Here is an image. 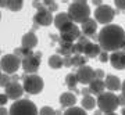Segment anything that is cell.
Instances as JSON below:
<instances>
[{"instance_id":"cell-37","label":"cell","mask_w":125,"mask_h":115,"mask_svg":"<svg viewBox=\"0 0 125 115\" xmlns=\"http://www.w3.org/2000/svg\"><path fill=\"white\" fill-rule=\"evenodd\" d=\"M118 97V105H122L125 107V97L122 96V94H120V96H117Z\"/></svg>"},{"instance_id":"cell-47","label":"cell","mask_w":125,"mask_h":115,"mask_svg":"<svg viewBox=\"0 0 125 115\" xmlns=\"http://www.w3.org/2000/svg\"><path fill=\"white\" fill-rule=\"evenodd\" d=\"M104 115H118V114H115V112H108V114H104Z\"/></svg>"},{"instance_id":"cell-36","label":"cell","mask_w":125,"mask_h":115,"mask_svg":"<svg viewBox=\"0 0 125 115\" xmlns=\"http://www.w3.org/2000/svg\"><path fill=\"white\" fill-rule=\"evenodd\" d=\"M94 75H96V79H102L104 78V71L103 69H94Z\"/></svg>"},{"instance_id":"cell-27","label":"cell","mask_w":125,"mask_h":115,"mask_svg":"<svg viewBox=\"0 0 125 115\" xmlns=\"http://www.w3.org/2000/svg\"><path fill=\"white\" fill-rule=\"evenodd\" d=\"M62 115H88L86 114V111L82 108V107H70L67 110L62 112Z\"/></svg>"},{"instance_id":"cell-1","label":"cell","mask_w":125,"mask_h":115,"mask_svg":"<svg viewBox=\"0 0 125 115\" xmlns=\"http://www.w3.org/2000/svg\"><path fill=\"white\" fill-rule=\"evenodd\" d=\"M97 42L102 51H118L125 43V31L120 25H104L97 35Z\"/></svg>"},{"instance_id":"cell-50","label":"cell","mask_w":125,"mask_h":115,"mask_svg":"<svg viewBox=\"0 0 125 115\" xmlns=\"http://www.w3.org/2000/svg\"><path fill=\"white\" fill-rule=\"evenodd\" d=\"M0 19H1V13H0Z\"/></svg>"},{"instance_id":"cell-12","label":"cell","mask_w":125,"mask_h":115,"mask_svg":"<svg viewBox=\"0 0 125 115\" xmlns=\"http://www.w3.org/2000/svg\"><path fill=\"white\" fill-rule=\"evenodd\" d=\"M79 36H81V29L76 27L75 24L72 27L60 32V40L61 42H68V43H74L75 40H78Z\"/></svg>"},{"instance_id":"cell-8","label":"cell","mask_w":125,"mask_h":115,"mask_svg":"<svg viewBox=\"0 0 125 115\" xmlns=\"http://www.w3.org/2000/svg\"><path fill=\"white\" fill-rule=\"evenodd\" d=\"M114 15H115V10L108 4H102L94 10V21L97 24L110 25V22L114 19Z\"/></svg>"},{"instance_id":"cell-7","label":"cell","mask_w":125,"mask_h":115,"mask_svg":"<svg viewBox=\"0 0 125 115\" xmlns=\"http://www.w3.org/2000/svg\"><path fill=\"white\" fill-rule=\"evenodd\" d=\"M20 67H21V58H18L14 54H6L0 58V68L3 74H7V75L17 74Z\"/></svg>"},{"instance_id":"cell-44","label":"cell","mask_w":125,"mask_h":115,"mask_svg":"<svg viewBox=\"0 0 125 115\" xmlns=\"http://www.w3.org/2000/svg\"><path fill=\"white\" fill-rule=\"evenodd\" d=\"M56 115H62V112L60 110H57V111H56Z\"/></svg>"},{"instance_id":"cell-25","label":"cell","mask_w":125,"mask_h":115,"mask_svg":"<svg viewBox=\"0 0 125 115\" xmlns=\"http://www.w3.org/2000/svg\"><path fill=\"white\" fill-rule=\"evenodd\" d=\"M86 61H88V58L83 54H74L72 56V67H76V68L83 67L86 65Z\"/></svg>"},{"instance_id":"cell-35","label":"cell","mask_w":125,"mask_h":115,"mask_svg":"<svg viewBox=\"0 0 125 115\" xmlns=\"http://www.w3.org/2000/svg\"><path fill=\"white\" fill-rule=\"evenodd\" d=\"M7 101H9V97H7L4 93H1L0 94V107H4L6 104H7Z\"/></svg>"},{"instance_id":"cell-40","label":"cell","mask_w":125,"mask_h":115,"mask_svg":"<svg viewBox=\"0 0 125 115\" xmlns=\"http://www.w3.org/2000/svg\"><path fill=\"white\" fill-rule=\"evenodd\" d=\"M0 115H9V110H6V107H0Z\"/></svg>"},{"instance_id":"cell-29","label":"cell","mask_w":125,"mask_h":115,"mask_svg":"<svg viewBox=\"0 0 125 115\" xmlns=\"http://www.w3.org/2000/svg\"><path fill=\"white\" fill-rule=\"evenodd\" d=\"M38 115H56V110H53V108L49 107V105H45L39 110Z\"/></svg>"},{"instance_id":"cell-31","label":"cell","mask_w":125,"mask_h":115,"mask_svg":"<svg viewBox=\"0 0 125 115\" xmlns=\"http://www.w3.org/2000/svg\"><path fill=\"white\" fill-rule=\"evenodd\" d=\"M62 67L71 68V67H72V56H70V57H64V58H62Z\"/></svg>"},{"instance_id":"cell-41","label":"cell","mask_w":125,"mask_h":115,"mask_svg":"<svg viewBox=\"0 0 125 115\" xmlns=\"http://www.w3.org/2000/svg\"><path fill=\"white\" fill-rule=\"evenodd\" d=\"M121 92H122V96L125 97V80L121 83Z\"/></svg>"},{"instance_id":"cell-9","label":"cell","mask_w":125,"mask_h":115,"mask_svg":"<svg viewBox=\"0 0 125 115\" xmlns=\"http://www.w3.org/2000/svg\"><path fill=\"white\" fill-rule=\"evenodd\" d=\"M75 76H76V80L78 83H82V85H89L90 82H93L96 79V75H94V69L89 65H83V67H79L75 72Z\"/></svg>"},{"instance_id":"cell-17","label":"cell","mask_w":125,"mask_h":115,"mask_svg":"<svg viewBox=\"0 0 125 115\" xmlns=\"http://www.w3.org/2000/svg\"><path fill=\"white\" fill-rule=\"evenodd\" d=\"M121 82L120 78L115 75H107L106 76V79H104V86L106 89H108L110 92H117V90H121Z\"/></svg>"},{"instance_id":"cell-15","label":"cell","mask_w":125,"mask_h":115,"mask_svg":"<svg viewBox=\"0 0 125 115\" xmlns=\"http://www.w3.org/2000/svg\"><path fill=\"white\" fill-rule=\"evenodd\" d=\"M21 44H22L21 47H24V49H28V50L35 49L36 46H38V36L35 35V32L33 31L27 32L22 36V39H21Z\"/></svg>"},{"instance_id":"cell-48","label":"cell","mask_w":125,"mask_h":115,"mask_svg":"<svg viewBox=\"0 0 125 115\" xmlns=\"http://www.w3.org/2000/svg\"><path fill=\"white\" fill-rule=\"evenodd\" d=\"M121 114H122V115H125V107L122 108V112H121Z\"/></svg>"},{"instance_id":"cell-26","label":"cell","mask_w":125,"mask_h":115,"mask_svg":"<svg viewBox=\"0 0 125 115\" xmlns=\"http://www.w3.org/2000/svg\"><path fill=\"white\" fill-rule=\"evenodd\" d=\"M22 0H7V9L10 11H13V13H17L20 10L22 9Z\"/></svg>"},{"instance_id":"cell-21","label":"cell","mask_w":125,"mask_h":115,"mask_svg":"<svg viewBox=\"0 0 125 115\" xmlns=\"http://www.w3.org/2000/svg\"><path fill=\"white\" fill-rule=\"evenodd\" d=\"M104 89H106V86H104V80H102V79H94L93 82H90L89 83V92H90L92 96H93V94L99 96V94L104 93Z\"/></svg>"},{"instance_id":"cell-24","label":"cell","mask_w":125,"mask_h":115,"mask_svg":"<svg viewBox=\"0 0 125 115\" xmlns=\"http://www.w3.org/2000/svg\"><path fill=\"white\" fill-rule=\"evenodd\" d=\"M65 85H67L68 89L74 90L75 93H79V90H76V85H78V80H76L75 74H68L65 76Z\"/></svg>"},{"instance_id":"cell-46","label":"cell","mask_w":125,"mask_h":115,"mask_svg":"<svg viewBox=\"0 0 125 115\" xmlns=\"http://www.w3.org/2000/svg\"><path fill=\"white\" fill-rule=\"evenodd\" d=\"M121 51H124V53H125V43L122 44V47H121Z\"/></svg>"},{"instance_id":"cell-16","label":"cell","mask_w":125,"mask_h":115,"mask_svg":"<svg viewBox=\"0 0 125 115\" xmlns=\"http://www.w3.org/2000/svg\"><path fill=\"white\" fill-rule=\"evenodd\" d=\"M81 28H82V33L86 38H92V36L96 33V29H97V22L94 21L93 18H88L85 22L81 24Z\"/></svg>"},{"instance_id":"cell-38","label":"cell","mask_w":125,"mask_h":115,"mask_svg":"<svg viewBox=\"0 0 125 115\" xmlns=\"http://www.w3.org/2000/svg\"><path fill=\"white\" fill-rule=\"evenodd\" d=\"M81 93H82V96L85 97V96H89L90 92H89V87H83L82 90H81Z\"/></svg>"},{"instance_id":"cell-6","label":"cell","mask_w":125,"mask_h":115,"mask_svg":"<svg viewBox=\"0 0 125 115\" xmlns=\"http://www.w3.org/2000/svg\"><path fill=\"white\" fill-rule=\"evenodd\" d=\"M40 61H42V53H33L28 54L27 57H24L21 60V67H22L24 72L27 75H32V74H36L38 69L40 67Z\"/></svg>"},{"instance_id":"cell-34","label":"cell","mask_w":125,"mask_h":115,"mask_svg":"<svg viewBox=\"0 0 125 115\" xmlns=\"http://www.w3.org/2000/svg\"><path fill=\"white\" fill-rule=\"evenodd\" d=\"M115 7L117 10H125V0H115Z\"/></svg>"},{"instance_id":"cell-11","label":"cell","mask_w":125,"mask_h":115,"mask_svg":"<svg viewBox=\"0 0 125 115\" xmlns=\"http://www.w3.org/2000/svg\"><path fill=\"white\" fill-rule=\"evenodd\" d=\"M6 96L9 97V100H14L17 101L20 98L22 97L24 94V89H22V85L18 83V82H10L7 86H6Z\"/></svg>"},{"instance_id":"cell-32","label":"cell","mask_w":125,"mask_h":115,"mask_svg":"<svg viewBox=\"0 0 125 115\" xmlns=\"http://www.w3.org/2000/svg\"><path fill=\"white\" fill-rule=\"evenodd\" d=\"M90 40H89V38H86V36H83V35H81L79 38H78V40H76V43H79V44H82L83 47H85L86 44L89 43Z\"/></svg>"},{"instance_id":"cell-28","label":"cell","mask_w":125,"mask_h":115,"mask_svg":"<svg viewBox=\"0 0 125 115\" xmlns=\"http://www.w3.org/2000/svg\"><path fill=\"white\" fill-rule=\"evenodd\" d=\"M32 53V50H28V49H24V47H18V49L14 50V56H17L18 58H21L22 60L24 57H27L28 54H31Z\"/></svg>"},{"instance_id":"cell-51","label":"cell","mask_w":125,"mask_h":115,"mask_svg":"<svg viewBox=\"0 0 125 115\" xmlns=\"http://www.w3.org/2000/svg\"><path fill=\"white\" fill-rule=\"evenodd\" d=\"M0 56H1V50H0Z\"/></svg>"},{"instance_id":"cell-10","label":"cell","mask_w":125,"mask_h":115,"mask_svg":"<svg viewBox=\"0 0 125 115\" xmlns=\"http://www.w3.org/2000/svg\"><path fill=\"white\" fill-rule=\"evenodd\" d=\"M53 14L49 13L45 7H40L36 14L33 15V22L36 25H40V27H49L50 24L53 22Z\"/></svg>"},{"instance_id":"cell-33","label":"cell","mask_w":125,"mask_h":115,"mask_svg":"<svg viewBox=\"0 0 125 115\" xmlns=\"http://www.w3.org/2000/svg\"><path fill=\"white\" fill-rule=\"evenodd\" d=\"M99 60L102 62H107L108 61V53L107 51H102V53L99 54Z\"/></svg>"},{"instance_id":"cell-45","label":"cell","mask_w":125,"mask_h":115,"mask_svg":"<svg viewBox=\"0 0 125 115\" xmlns=\"http://www.w3.org/2000/svg\"><path fill=\"white\" fill-rule=\"evenodd\" d=\"M94 115H102V111H100V110L96 111V112H94Z\"/></svg>"},{"instance_id":"cell-5","label":"cell","mask_w":125,"mask_h":115,"mask_svg":"<svg viewBox=\"0 0 125 115\" xmlns=\"http://www.w3.org/2000/svg\"><path fill=\"white\" fill-rule=\"evenodd\" d=\"M22 89L24 92H27L28 94H39L42 93V90L45 87V82L38 74H32V75H25L22 76Z\"/></svg>"},{"instance_id":"cell-43","label":"cell","mask_w":125,"mask_h":115,"mask_svg":"<svg viewBox=\"0 0 125 115\" xmlns=\"http://www.w3.org/2000/svg\"><path fill=\"white\" fill-rule=\"evenodd\" d=\"M93 4H96V6H97V7H99V6H102L103 3H102V1H100V0H93Z\"/></svg>"},{"instance_id":"cell-42","label":"cell","mask_w":125,"mask_h":115,"mask_svg":"<svg viewBox=\"0 0 125 115\" xmlns=\"http://www.w3.org/2000/svg\"><path fill=\"white\" fill-rule=\"evenodd\" d=\"M0 7H7V1L6 0H0Z\"/></svg>"},{"instance_id":"cell-3","label":"cell","mask_w":125,"mask_h":115,"mask_svg":"<svg viewBox=\"0 0 125 115\" xmlns=\"http://www.w3.org/2000/svg\"><path fill=\"white\" fill-rule=\"evenodd\" d=\"M96 105L104 114L115 112V110L118 108V97H117L115 93L104 92V93L97 96V98H96Z\"/></svg>"},{"instance_id":"cell-22","label":"cell","mask_w":125,"mask_h":115,"mask_svg":"<svg viewBox=\"0 0 125 115\" xmlns=\"http://www.w3.org/2000/svg\"><path fill=\"white\" fill-rule=\"evenodd\" d=\"M81 104H82V108L83 110H94V107H96V98L92 94L85 96V97H82V100H81Z\"/></svg>"},{"instance_id":"cell-39","label":"cell","mask_w":125,"mask_h":115,"mask_svg":"<svg viewBox=\"0 0 125 115\" xmlns=\"http://www.w3.org/2000/svg\"><path fill=\"white\" fill-rule=\"evenodd\" d=\"M10 79H11V82H18L20 76H18L17 74H13V75H10Z\"/></svg>"},{"instance_id":"cell-49","label":"cell","mask_w":125,"mask_h":115,"mask_svg":"<svg viewBox=\"0 0 125 115\" xmlns=\"http://www.w3.org/2000/svg\"><path fill=\"white\" fill-rule=\"evenodd\" d=\"M1 74H3V72H1V68H0V75H1Z\"/></svg>"},{"instance_id":"cell-19","label":"cell","mask_w":125,"mask_h":115,"mask_svg":"<svg viewBox=\"0 0 125 115\" xmlns=\"http://www.w3.org/2000/svg\"><path fill=\"white\" fill-rule=\"evenodd\" d=\"M102 53V49L97 43H93V42H89V43L85 46L83 49V56L86 58H94V57H99V54Z\"/></svg>"},{"instance_id":"cell-20","label":"cell","mask_w":125,"mask_h":115,"mask_svg":"<svg viewBox=\"0 0 125 115\" xmlns=\"http://www.w3.org/2000/svg\"><path fill=\"white\" fill-rule=\"evenodd\" d=\"M58 46L57 47V54L58 56H64V57H70L74 56V43H68V42H61L58 39Z\"/></svg>"},{"instance_id":"cell-14","label":"cell","mask_w":125,"mask_h":115,"mask_svg":"<svg viewBox=\"0 0 125 115\" xmlns=\"http://www.w3.org/2000/svg\"><path fill=\"white\" fill-rule=\"evenodd\" d=\"M53 22H54V27L57 28L60 32L64 31V29H67V28L71 27V25H74V22L70 19L67 13H58L57 15L53 18Z\"/></svg>"},{"instance_id":"cell-4","label":"cell","mask_w":125,"mask_h":115,"mask_svg":"<svg viewBox=\"0 0 125 115\" xmlns=\"http://www.w3.org/2000/svg\"><path fill=\"white\" fill-rule=\"evenodd\" d=\"M9 115H38V107L28 98H20L11 104Z\"/></svg>"},{"instance_id":"cell-30","label":"cell","mask_w":125,"mask_h":115,"mask_svg":"<svg viewBox=\"0 0 125 115\" xmlns=\"http://www.w3.org/2000/svg\"><path fill=\"white\" fill-rule=\"evenodd\" d=\"M10 82H11L10 75H7V74H1L0 75V87H6Z\"/></svg>"},{"instance_id":"cell-2","label":"cell","mask_w":125,"mask_h":115,"mask_svg":"<svg viewBox=\"0 0 125 115\" xmlns=\"http://www.w3.org/2000/svg\"><path fill=\"white\" fill-rule=\"evenodd\" d=\"M67 14L74 24H82L90 18V7L85 0H76L68 6Z\"/></svg>"},{"instance_id":"cell-23","label":"cell","mask_w":125,"mask_h":115,"mask_svg":"<svg viewBox=\"0 0 125 115\" xmlns=\"http://www.w3.org/2000/svg\"><path fill=\"white\" fill-rule=\"evenodd\" d=\"M49 67L53 69H58L62 67V57L58 54H53L49 57Z\"/></svg>"},{"instance_id":"cell-18","label":"cell","mask_w":125,"mask_h":115,"mask_svg":"<svg viewBox=\"0 0 125 115\" xmlns=\"http://www.w3.org/2000/svg\"><path fill=\"white\" fill-rule=\"evenodd\" d=\"M58 101H60L61 107H64V108H70V107H74L76 104V96H75V93L65 92V93L60 94Z\"/></svg>"},{"instance_id":"cell-13","label":"cell","mask_w":125,"mask_h":115,"mask_svg":"<svg viewBox=\"0 0 125 115\" xmlns=\"http://www.w3.org/2000/svg\"><path fill=\"white\" fill-rule=\"evenodd\" d=\"M108 61L111 62V67L113 68H115V69H125V53L124 51H114L111 53V56H108Z\"/></svg>"}]
</instances>
